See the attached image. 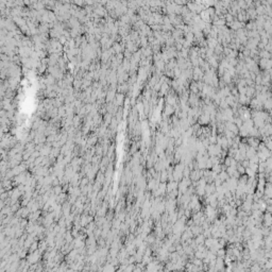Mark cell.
<instances>
[{"label": "cell", "mask_w": 272, "mask_h": 272, "mask_svg": "<svg viewBox=\"0 0 272 272\" xmlns=\"http://www.w3.org/2000/svg\"><path fill=\"white\" fill-rule=\"evenodd\" d=\"M263 220H264V225L265 227H270L272 225V213L267 212L263 215Z\"/></svg>", "instance_id": "cell-1"}, {"label": "cell", "mask_w": 272, "mask_h": 272, "mask_svg": "<svg viewBox=\"0 0 272 272\" xmlns=\"http://www.w3.org/2000/svg\"><path fill=\"white\" fill-rule=\"evenodd\" d=\"M257 153V149H255V148H253V147H248V149H247V152H246V156L247 158H251L252 156H254L255 154Z\"/></svg>", "instance_id": "cell-2"}, {"label": "cell", "mask_w": 272, "mask_h": 272, "mask_svg": "<svg viewBox=\"0 0 272 272\" xmlns=\"http://www.w3.org/2000/svg\"><path fill=\"white\" fill-rule=\"evenodd\" d=\"M270 230H271V231H272V225H271V227H270Z\"/></svg>", "instance_id": "cell-3"}]
</instances>
